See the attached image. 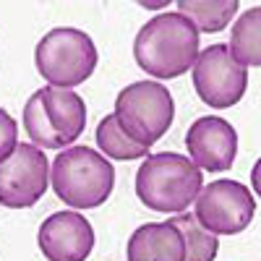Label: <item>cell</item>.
<instances>
[{
	"label": "cell",
	"mask_w": 261,
	"mask_h": 261,
	"mask_svg": "<svg viewBox=\"0 0 261 261\" xmlns=\"http://www.w3.org/2000/svg\"><path fill=\"white\" fill-rule=\"evenodd\" d=\"M134 58L141 71L157 79L183 76L199 58V32L180 13H160L136 34Z\"/></svg>",
	"instance_id": "1"
},
{
	"label": "cell",
	"mask_w": 261,
	"mask_h": 261,
	"mask_svg": "<svg viewBox=\"0 0 261 261\" xmlns=\"http://www.w3.org/2000/svg\"><path fill=\"white\" fill-rule=\"evenodd\" d=\"M201 170L175 151L149 154L136 172V196L154 212H183L201 191Z\"/></svg>",
	"instance_id": "2"
},
{
	"label": "cell",
	"mask_w": 261,
	"mask_h": 261,
	"mask_svg": "<svg viewBox=\"0 0 261 261\" xmlns=\"http://www.w3.org/2000/svg\"><path fill=\"white\" fill-rule=\"evenodd\" d=\"M53 188L58 199L73 209H94L110 199L115 188V170L89 146L63 149L53 162Z\"/></svg>",
	"instance_id": "3"
},
{
	"label": "cell",
	"mask_w": 261,
	"mask_h": 261,
	"mask_svg": "<svg viewBox=\"0 0 261 261\" xmlns=\"http://www.w3.org/2000/svg\"><path fill=\"white\" fill-rule=\"evenodd\" d=\"M37 71L53 86L71 89L89 79L97 68V47L86 32L60 27L47 32L34 50Z\"/></svg>",
	"instance_id": "4"
},
{
	"label": "cell",
	"mask_w": 261,
	"mask_h": 261,
	"mask_svg": "<svg viewBox=\"0 0 261 261\" xmlns=\"http://www.w3.org/2000/svg\"><path fill=\"white\" fill-rule=\"evenodd\" d=\"M115 118L123 130L141 146L157 144L175 118V102L162 84L136 81L115 99Z\"/></svg>",
	"instance_id": "5"
},
{
	"label": "cell",
	"mask_w": 261,
	"mask_h": 261,
	"mask_svg": "<svg viewBox=\"0 0 261 261\" xmlns=\"http://www.w3.org/2000/svg\"><path fill=\"white\" fill-rule=\"evenodd\" d=\"M256 214V199L248 186L238 180H214L201 186L193 199V217L212 235L243 232Z\"/></svg>",
	"instance_id": "6"
},
{
	"label": "cell",
	"mask_w": 261,
	"mask_h": 261,
	"mask_svg": "<svg viewBox=\"0 0 261 261\" xmlns=\"http://www.w3.org/2000/svg\"><path fill=\"white\" fill-rule=\"evenodd\" d=\"M248 86V71L238 65L227 45H212L199 53L193 63V89L199 99L214 110H225L243 99Z\"/></svg>",
	"instance_id": "7"
},
{
	"label": "cell",
	"mask_w": 261,
	"mask_h": 261,
	"mask_svg": "<svg viewBox=\"0 0 261 261\" xmlns=\"http://www.w3.org/2000/svg\"><path fill=\"white\" fill-rule=\"evenodd\" d=\"M47 157L34 144H16L0 162V204L8 209L34 206L47 191Z\"/></svg>",
	"instance_id": "8"
},
{
	"label": "cell",
	"mask_w": 261,
	"mask_h": 261,
	"mask_svg": "<svg viewBox=\"0 0 261 261\" xmlns=\"http://www.w3.org/2000/svg\"><path fill=\"white\" fill-rule=\"evenodd\" d=\"M37 243L47 261H86L94 248V230L76 212H55L42 222Z\"/></svg>",
	"instance_id": "9"
},
{
	"label": "cell",
	"mask_w": 261,
	"mask_h": 261,
	"mask_svg": "<svg viewBox=\"0 0 261 261\" xmlns=\"http://www.w3.org/2000/svg\"><path fill=\"white\" fill-rule=\"evenodd\" d=\"M188 160L209 172H225L232 167L238 154V134L225 118H199L186 134Z\"/></svg>",
	"instance_id": "10"
},
{
	"label": "cell",
	"mask_w": 261,
	"mask_h": 261,
	"mask_svg": "<svg viewBox=\"0 0 261 261\" xmlns=\"http://www.w3.org/2000/svg\"><path fill=\"white\" fill-rule=\"evenodd\" d=\"M39 99H42V110H45V118L55 141L60 146L73 144L84 134V125H86L84 99L76 92L60 89V86H42Z\"/></svg>",
	"instance_id": "11"
},
{
	"label": "cell",
	"mask_w": 261,
	"mask_h": 261,
	"mask_svg": "<svg viewBox=\"0 0 261 261\" xmlns=\"http://www.w3.org/2000/svg\"><path fill=\"white\" fill-rule=\"evenodd\" d=\"M128 261H183L180 232L170 222L141 225L125 246Z\"/></svg>",
	"instance_id": "12"
},
{
	"label": "cell",
	"mask_w": 261,
	"mask_h": 261,
	"mask_svg": "<svg viewBox=\"0 0 261 261\" xmlns=\"http://www.w3.org/2000/svg\"><path fill=\"white\" fill-rule=\"evenodd\" d=\"M230 55L238 65H261V8L246 11L241 18L235 21L232 34H230Z\"/></svg>",
	"instance_id": "13"
},
{
	"label": "cell",
	"mask_w": 261,
	"mask_h": 261,
	"mask_svg": "<svg viewBox=\"0 0 261 261\" xmlns=\"http://www.w3.org/2000/svg\"><path fill=\"white\" fill-rule=\"evenodd\" d=\"M178 13L186 16L196 32H222L238 13V0H178Z\"/></svg>",
	"instance_id": "14"
},
{
	"label": "cell",
	"mask_w": 261,
	"mask_h": 261,
	"mask_svg": "<svg viewBox=\"0 0 261 261\" xmlns=\"http://www.w3.org/2000/svg\"><path fill=\"white\" fill-rule=\"evenodd\" d=\"M170 225L180 232L183 241V261H214L217 251H220V241L217 235L204 230L196 222L193 214H178L172 217Z\"/></svg>",
	"instance_id": "15"
},
{
	"label": "cell",
	"mask_w": 261,
	"mask_h": 261,
	"mask_svg": "<svg viewBox=\"0 0 261 261\" xmlns=\"http://www.w3.org/2000/svg\"><path fill=\"white\" fill-rule=\"evenodd\" d=\"M97 144L105 151V157H113V160H139V157H149V146H141L139 141H134L123 125L118 123L115 113L113 115H105L97 125Z\"/></svg>",
	"instance_id": "16"
},
{
	"label": "cell",
	"mask_w": 261,
	"mask_h": 261,
	"mask_svg": "<svg viewBox=\"0 0 261 261\" xmlns=\"http://www.w3.org/2000/svg\"><path fill=\"white\" fill-rule=\"evenodd\" d=\"M24 128H27V136L32 139V144L37 149H60V144L55 141L53 130L47 125L45 110H42V99L39 92H34L24 107Z\"/></svg>",
	"instance_id": "17"
},
{
	"label": "cell",
	"mask_w": 261,
	"mask_h": 261,
	"mask_svg": "<svg viewBox=\"0 0 261 261\" xmlns=\"http://www.w3.org/2000/svg\"><path fill=\"white\" fill-rule=\"evenodd\" d=\"M16 136H18V125L16 120L0 107V162L11 157V151L16 149Z\"/></svg>",
	"instance_id": "18"
}]
</instances>
